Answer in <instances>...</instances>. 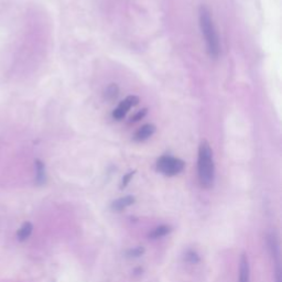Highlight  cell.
Masks as SVG:
<instances>
[{"label": "cell", "instance_id": "1", "mask_svg": "<svg viewBox=\"0 0 282 282\" xmlns=\"http://www.w3.org/2000/svg\"><path fill=\"white\" fill-rule=\"evenodd\" d=\"M199 21L202 34H203L208 55L212 59H218L221 52V45L218 31L214 25L213 16L205 5H202L200 7L199 11Z\"/></svg>", "mask_w": 282, "mask_h": 282}, {"label": "cell", "instance_id": "2", "mask_svg": "<svg viewBox=\"0 0 282 282\" xmlns=\"http://www.w3.org/2000/svg\"><path fill=\"white\" fill-rule=\"evenodd\" d=\"M198 175L202 187L211 189L215 180V164L212 149L207 141H202L198 156Z\"/></svg>", "mask_w": 282, "mask_h": 282}, {"label": "cell", "instance_id": "3", "mask_svg": "<svg viewBox=\"0 0 282 282\" xmlns=\"http://www.w3.org/2000/svg\"><path fill=\"white\" fill-rule=\"evenodd\" d=\"M185 163L183 160L172 156H162L157 161V170L165 177H175L183 171Z\"/></svg>", "mask_w": 282, "mask_h": 282}, {"label": "cell", "instance_id": "4", "mask_svg": "<svg viewBox=\"0 0 282 282\" xmlns=\"http://www.w3.org/2000/svg\"><path fill=\"white\" fill-rule=\"evenodd\" d=\"M268 247L273 260V273H274V282H282L281 279V262H280V249L279 243L277 238L273 235L268 236Z\"/></svg>", "mask_w": 282, "mask_h": 282}, {"label": "cell", "instance_id": "5", "mask_svg": "<svg viewBox=\"0 0 282 282\" xmlns=\"http://www.w3.org/2000/svg\"><path fill=\"white\" fill-rule=\"evenodd\" d=\"M139 103V98L137 96H128L126 99L122 100V102L117 106V108L114 111L113 113V117L117 120L122 119L128 113V111L132 108L133 106H136Z\"/></svg>", "mask_w": 282, "mask_h": 282}, {"label": "cell", "instance_id": "6", "mask_svg": "<svg viewBox=\"0 0 282 282\" xmlns=\"http://www.w3.org/2000/svg\"><path fill=\"white\" fill-rule=\"evenodd\" d=\"M238 282H250V267L248 257L242 254L240 259V273H238Z\"/></svg>", "mask_w": 282, "mask_h": 282}, {"label": "cell", "instance_id": "7", "mask_svg": "<svg viewBox=\"0 0 282 282\" xmlns=\"http://www.w3.org/2000/svg\"><path fill=\"white\" fill-rule=\"evenodd\" d=\"M135 202H136L135 197H133V195H127V197H122L118 200L114 201L112 203V209L114 212H121L127 207L132 206Z\"/></svg>", "mask_w": 282, "mask_h": 282}, {"label": "cell", "instance_id": "8", "mask_svg": "<svg viewBox=\"0 0 282 282\" xmlns=\"http://www.w3.org/2000/svg\"><path fill=\"white\" fill-rule=\"evenodd\" d=\"M155 133H156V126L151 124L143 125L141 128L137 130V133L134 136V139L136 141H144L149 139Z\"/></svg>", "mask_w": 282, "mask_h": 282}, {"label": "cell", "instance_id": "9", "mask_svg": "<svg viewBox=\"0 0 282 282\" xmlns=\"http://www.w3.org/2000/svg\"><path fill=\"white\" fill-rule=\"evenodd\" d=\"M32 231H33L32 223L25 222L17 230V240L21 243L28 241L29 238H30V236L32 235Z\"/></svg>", "mask_w": 282, "mask_h": 282}, {"label": "cell", "instance_id": "10", "mask_svg": "<svg viewBox=\"0 0 282 282\" xmlns=\"http://www.w3.org/2000/svg\"><path fill=\"white\" fill-rule=\"evenodd\" d=\"M35 182L38 185H43L47 182L46 165L40 160H35Z\"/></svg>", "mask_w": 282, "mask_h": 282}, {"label": "cell", "instance_id": "11", "mask_svg": "<svg viewBox=\"0 0 282 282\" xmlns=\"http://www.w3.org/2000/svg\"><path fill=\"white\" fill-rule=\"evenodd\" d=\"M171 227L168 225H160L156 227L155 229H153L149 233V238L153 241L156 240H160L162 237H165L167 235H169L171 233Z\"/></svg>", "mask_w": 282, "mask_h": 282}, {"label": "cell", "instance_id": "12", "mask_svg": "<svg viewBox=\"0 0 282 282\" xmlns=\"http://www.w3.org/2000/svg\"><path fill=\"white\" fill-rule=\"evenodd\" d=\"M144 248L142 247V246H137V247H134V248H130L126 251V257L127 258H130V259H135V258H139L141 256H143L144 254Z\"/></svg>", "mask_w": 282, "mask_h": 282}, {"label": "cell", "instance_id": "13", "mask_svg": "<svg viewBox=\"0 0 282 282\" xmlns=\"http://www.w3.org/2000/svg\"><path fill=\"white\" fill-rule=\"evenodd\" d=\"M118 94H119V89H118V86L116 85V84H112L110 85L107 88L106 92H105V96L107 99H110V100H113L115 98H117L118 96Z\"/></svg>", "mask_w": 282, "mask_h": 282}, {"label": "cell", "instance_id": "14", "mask_svg": "<svg viewBox=\"0 0 282 282\" xmlns=\"http://www.w3.org/2000/svg\"><path fill=\"white\" fill-rule=\"evenodd\" d=\"M185 262L189 263V264H192V265H197L200 263V256L198 255L197 251L194 250H187L185 252Z\"/></svg>", "mask_w": 282, "mask_h": 282}, {"label": "cell", "instance_id": "15", "mask_svg": "<svg viewBox=\"0 0 282 282\" xmlns=\"http://www.w3.org/2000/svg\"><path fill=\"white\" fill-rule=\"evenodd\" d=\"M147 114V110H142V111H139L137 114H135L132 118H130V122H137V121H139L140 119H142L144 116H146Z\"/></svg>", "mask_w": 282, "mask_h": 282}, {"label": "cell", "instance_id": "16", "mask_svg": "<svg viewBox=\"0 0 282 282\" xmlns=\"http://www.w3.org/2000/svg\"><path fill=\"white\" fill-rule=\"evenodd\" d=\"M134 173H135V172H130V173H128V175H126V176L124 177V179H122V186H121V187L127 186V184L130 182V180L133 179Z\"/></svg>", "mask_w": 282, "mask_h": 282}]
</instances>
